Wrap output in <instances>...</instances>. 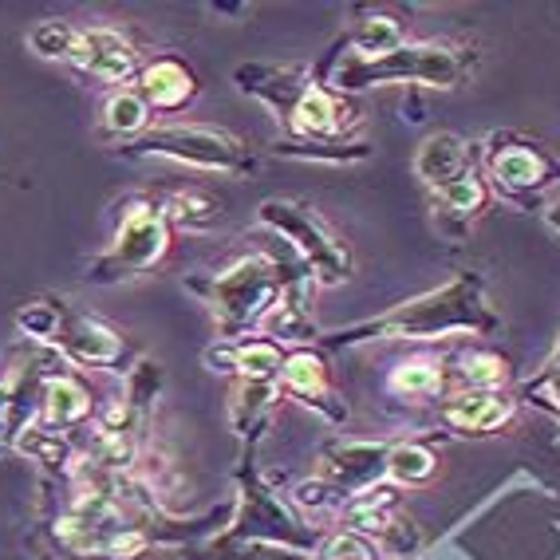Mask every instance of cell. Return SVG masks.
<instances>
[{
    "label": "cell",
    "mask_w": 560,
    "mask_h": 560,
    "mask_svg": "<svg viewBox=\"0 0 560 560\" xmlns=\"http://www.w3.org/2000/svg\"><path fill=\"white\" fill-rule=\"evenodd\" d=\"M521 399L533 402V407H540V410H549V415L560 419V343L549 360H545V368H540L533 380L521 383Z\"/></svg>",
    "instance_id": "83f0119b"
},
{
    "label": "cell",
    "mask_w": 560,
    "mask_h": 560,
    "mask_svg": "<svg viewBox=\"0 0 560 560\" xmlns=\"http://www.w3.org/2000/svg\"><path fill=\"white\" fill-rule=\"evenodd\" d=\"M162 206L171 213L174 225H186V230H206L210 221L221 218V201L210 198L201 190H171L162 194Z\"/></svg>",
    "instance_id": "cb8c5ba5"
},
{
    "label": "cell",
    "mask_w": 560,
    "mask_h": 560,
    "mask_svg": "<svg viewBox=\"0 0 560 560\" xmlns=\"http://www.w3.org/2000/svg\"><path fill=\"white\" fill-rule=\"evenodd\" d=\"M280 399V387L277 383H253V380H241L237 383V395H233V427L237 434H245L249 442L260 439V427L269 422L272 407Z\"/></svg>",
    "instance_id": "44dd1931"
},
{
    "label": "cell",
    "mask_w": 560,
    "mask_h": 560,
    "mask_svg": "<svg viewBox=\"0 0 560 560\" xmlns=\"http://www.w3.org/2000/svg\"><path fill=\"white\" fill-rule=\"evenodd\" d=\"M75 40H80V24L63 21V16H56V21H40L28 32V48L36 51L40 60L68 63L71 51H75Z\"/></svg>",
    "instance_id": "484cf974"
},
{
    "label": "cell",
    "mask_w": 560,
    "mask_h": 560,
    "mask_svg": "<svg viewBox=\"0 0 560 560\" xmlns=\"http://www.w3.org/2000/svg\"><path fill=\"white\" fill-rule=\"evenodd\" d=\"M257 221L284 237L296 253V265L320 289H336L351 277V253L343 237L316 213V206L296 198H265L257 206Z\"/></svg>",
    "instance_id": "ba28073f"
},
{
    "label": "cell",
    "mask_w": 560,
    "mask_h": 560,
    "mask_svg": "<svg viewBox=\"0 0 560 560\" xmlns=\"http://www.w3.org/2000/svg\"><path fill=\"white\" fill-rule=\"evenodd\" d=\"M454 375H458L462 390H505V383H510V360L493 355V351H466Z\"/></svg>",
    "instance_id": "7402d4cb"
},
{
    "label": "cell",
    "mask_w": 560,
    "mask_h": 560,
    "mask_svg": "<svg viewBox=\"0 0 560 560\" xmlns=\"http://www.w3.org/2000/svg\"><path fill=\"white\" fill-rule=\"evenodd\" d=\"M151 115L154 110L147 107V100L139 95V88H115L103 103V115H100V139L103 142H119L130 147L135 139H142L147 130H151Z\"/></svg>",
    "instance_id": "d6986e66"
},
{
    "label": "cell",
    "mask_w": 560,
    "mask_h": 560,
    "mask_svg": "<svg viewBox=\"0 0 560 560\" xmlns=\"http://www.w3.org/2000/svg\"><path fill=\"white\" fill-rule=\"evenodd\" d=\"M16 328L32 343L51 348L63 363H80V368L100 371H122V363L135 355L130 343L122 340L119 328L103 324L100 316L71 308L63 296H36L16 308Z\"/></svg>",
    "instance_id": "5b68a950"
},
{
    "label": "cell",
    "mask_w": 560,
    "mask_h": 560,
    "mask_svg": "<svg viewBox=\"0 0 560 560\" xmlns=\"http://www.w3.org/2000/svg\"><path fill=\"white\" fill-rule=\"evenodd\" d=\"M478 166L498 198L517 201L525 210H533L540 194L560 182L557 154H549L540 142L525 139L517 130H493L490 139L478 142Z\"/></svg>",
    "instance_id": "9c48e42d"
},
{
    "label": "cell",
    "mask_w": 560,
    "mask_h": 560,
    "mask_svg": "<svg viewBox=\"0 0 560 560\" xmlns=\"http://www.w3.org/2000/svg\"><path fill=\"white\" fill-rule=\"evenodd\" d=\"M174 241V221L162 198H127L119 206V221L110 233V245L91 257L88 284H127L154 272L166 260Z\"/></svg>",
    "instance_id": "8992f818"
},
{
    "label": "cell",
    "mask_w": 560,
    "mask_h": 560,
    "mask_svg": "<svg viewBox=\"0 0 560 560\" xmlns=\"http://www.w3.org/2000/svg\"><path fill=\"white\" fill-rule=\"evenodd\" d=\"M233 83L272 110L280 127L277 154L304 162H360L371 154L368 142H351L360 110L304 63H241Z\"/></svg>",
    "instance_id": "6da1fadb"
},
{
    "label": "cell",
    "mask_w": 560,
    "mask_h": 560,
    "mask_svg": "<svg viewBox=\"0 0 560 560\" xmlns=\"http://www.w3.org/2000/svg\"><path fill=\"white\" fill-rule=\"evenodd\" d=\"M206 363L221 375H237L253 383H277L284 348L269 336H245V340H221L218 348H206Z\"/></svg>",
    "instance_id": "2e32d148"
},
{
    "label": "cell",
    "mask_w": 560,
    "mask_h": 560,
    "mask_svg": "<svg viewBox=\"0 0 560 560\" xmlns=\"http://www.w3.org/2000/svg\"><path fill=\"white\" fill-rule=\"evenodd\" d=\"M407 44V32H402L399 16L390 12H368L363 21H355L348 32H343L340 48L360 56V60H375V56H387V51L402 48Z\"/></svg>",
    "instance_id": "ffe728a7"
},
{
    "label": "cell",
    "mask_w": 560,
    "mask_h": 560,
    "mask_svg": "<svg viewBox=\"0 0 560 560\" xmlns=\"http://www.w3.org/2000/svg\"><path fill=\"white\" fill-rule=\"evenodd\" d=\"M493 190L486 186L478 171L466 174V178L451 182V186H442V190L431 194V206H434V225H439L442 237H451V245H458L470 225L481 218V213L490 210Z\"/></svg>",
    "instance_id": "e0dca14e"
},
{
    "label": "cell",
    "mask_w": 560,
    "mask_h": 560,
    "mask_svg": "<svg viewBox=\"0 0 560 560\" xmlns=\"http://www.w3.org/2000/svg\"><path fill=\"white\" fill-rule=\"evenodd\" d=\"M206 557L210 560H312L308 552L284 549V545H265V540H230V537H213L206 545Z\"/></svg>",
    "instance_id": "4316f807"
},
{
    "label": "cell",
    "mask_w": 560,
    "mask_h": 560,
    "mask_svg": "<svg viewBox=\"0 0 560 560\" xmlns=\"http://www.w3.org/2000/svg\"><path fill=\"white\" fill-rule=\"evenodd\" d=\"M545 221H549L552 230L560 233V206H549V210H545Z\"/></svg>",
    "instance_id": "f546056e"
},
{
    "label": "cell",
    "mask_w": 560,
    "mask_h": 560,
    "mask_svg": "<svg viewBox=\"0 0 560 560\" xmlns=\"http://www.w3.org/2000/svg\"><path fill=\"white\" fill-rule=\"evenodd\" d=\"M139 95L154 115H178L198 100V75L190 63H182L178 56H154L142 63L139 71Z\"/></svg>",
    "instance_id": "9a60e30c"
},
{
    "label": "cell",
    "mask_w": 560,
    "mask_h": 560,
    "mask_svg": "<svg viewBox=\"0 0 560 560\" xmlns=\"http://www.w3.org/2000/svg\"><path fill=\"white\" fill-rule=\"evenodd\" d=\"M292 269H284L272 253H249V257L225 265L221 272L190 277L186 289L201 296V304H210L213 328L221 340H245L253 328H260L272 316V308L289 289Z\"/></svg>",
    "instance_id": "277c9868"
},
{
    "label": "cell",
    "mask_w": 560,
    "mask_h": 560,
    "mask_svg": "<svg viewBox=\"0 0 560 560\" xmlns=\"http://www.w3.org/2000/svg\"><path fill=\"white\" fill-rule=\"evenodd\" d=\"M517 399L505 390H454L439 407V419L458 434H493L510 427Z\"/></svg>",
    "instance_id": "5bb4252c"
},
{
    "label": "cell",
    "mask_w": 560,
    "mask_h": 560,
    "mask_svg": "<svg viewBox=\"0 0 560 560\" xmlns=\"http://www.w3.org/2000/svg\"><path fill=\"white\" fill-rule=\"evenodd\" d=\"M434 470H439V454L427 451L422 442H399V446H390L387 481H395V486H419V481H427Z\"/></svg>",
    "instance_id": "603a6c76"
},
{
    "label": "cell",
    "mask_w": 560,
    "mask_h": 560,
    "mask_svg": "<svg viewBox=\"0 0 560 560\" xmlns=\"http://www.w3.org/2000/svg\"><path fill=\"white\" fill-rule=\"evenodd\" d=\"M277 387H280V395L301 399L304 407H312L316 415H324L328 422L348 419V407L336 399V387H331V380H328V363H324L320 351H312V348L284 351Z\"/></svg>",
    "instance_id": "7c38bea8"
},
{
    "label": "cell",
    "mask_w": 560,
    "mask_h": 560,
    "mask_svg": "<svg viewBox=\"0 0 560 560\" xmlns=\"http://www.w3.org/2000/svg\"><path fill=\"white\" fill-rule=\"evenodd\" d=\"M68 68H75L80 75H88V80L119 83L122 88V83L139 80L142 51L122 28L91 24V28H80V40H75V51H71Z\"/></svg>",
    "instance_id": "8fae6325"
},
{
    "label": "cell",
    "mask_w": 560,
    "mask_h": 560,
    "mask_svg": "<svg viewBox=\"0 0 560 560\" xmlns=\"http://www.w3.org/2000/svg\"><path fill=\"white\" fill-rule=\"evenodd\" d=\"M122 159H166L174 166L201 174H221V178H249L257 171V154L221 127L206 122H166L151 127L142 139L122 147Z\"/></svg>",
    "instance_id": "52a82bcc"
},
{
    "label": "cell",
    "mask_w": 560,
    "mask_h": 560,
    "mask_svg": "<svg viewBox=\"0 0 560 560\" xmlns=\"http://www.w3.org/2000/svg\"><path fill=\"white\" fill-rule=\"evenodd\" d=\"M237 478H241L237 517L221 529V537L265 540V545H284V549H296V552L316 549V533L304 529L301 521L289 513V505H280L277 493L257 478V470H253V442H249V458H245V466H241Z\"/></svg>",
    "instance_id": "30bf717a"
},
{
    "label": "cell",
    "mask_w": 560,
    "mask_h": 560,
    "mask_svg": "<svg viewBox=\"0 0 560 560\" xmlns=\"http://www.w3.org/2000/svg\"><path fill=\"white\" fill-rule=\"evenodd\" d=\"M501 328V316L486 296L481 272H458L442 289L419 292L410 301L395 304L383 316L351 324V328L320 336L324 348L343 351L375 340H446V336H493Z\"/></svg>",
    "instance_id": "7a4b0ae2"
},
{
    "label": "cell",
    "mask_w": 560,
    "mask_h": 560,
    "mask_svg": "<svg viewBox=\"0 0 560 560\" xmlns=\"http://www.w3.org/2000/svg\"><path fill=\"white\" fill-rule=\"evenodd\" d=\"M474 171H478V142H466L451 130L422 139L419 151H415V178L422 182L427 194L442 190V186H451V182L466 178Z\"/></svg>",
    "instance_id": "4fadbf2b"
},
{
    "label": "cell",
    "mask_w": 560,
    "mask_h": 560,
    "mask_svg": "<svg viewBox=\"0 0 560 560\" xmlns=\"http://www.w3.org/2000/svg\"><path fill=\"white\" fill-rule=\"evenodd\" d=\"M474 63H478V51L451 40H407L402 48L375 56V60H360V56H351V51H343L336 44L316 68V80L328 91H336V95H343V100L355 95V91L387 88V83H419V88L454 91L466 83Z\"/></svg>",
    "instance_id": "3957f363"
},
{
    "label": "cell",
    "mask_w": 560,
    "mask_h": 560,
    "mask_svg": "<svg viewBox=\"0 0 560 560\" xmlns=\"http://www.w3.org/2000/svg\"><path fill=\"white\" fill-rule=\"evenodd\" d=\"M88 419H91V390L83 387L75 375H68V371H60L56 380H48L44 399H40L44 431H56V434L80 431Z\"/></svg>",
    "instance_id": "ac0fdd59"
},
{
    "label": "cell",
    "mask_w": 560,
    "mask_h": 560,
    "mask_svg": "<svg viewBox=\"0 0 560 560\" xmlns=\"http://www.w3.org/2000/svg\"><path fill=\"white\" fill-rule=\"evenodd\" d=\"M442 363L434 360H407L390 371V390L395 395H407V399H431L442 390Z\"/></svg>",
    "instance_id": "d4e9b609"
},
{
    "label": "cell",
    "mask_w": 560,
    "mask_h": 560,
    "mask_svg": "<svg viewBox=\"0 0 560 560\" xmlns=\"http://www.w3.org/2000/svg\"><path fill=\"white\" fill-rule=\"evenodd\" d=\"M9 442H16V422H12V390L9 383L0 380V454H4V446Z\"/></svg>",
    "instance_id": "f1b7e54d"
}]
</instances>
